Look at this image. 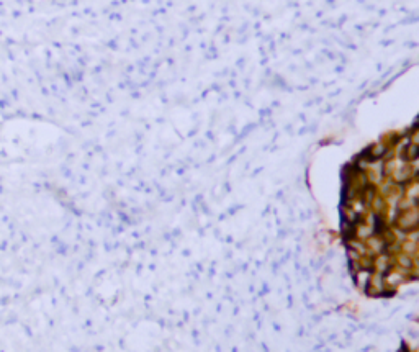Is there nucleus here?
<instances>
[{
    "label": "nucleus",
    "instance_id": "obj_2",
    "mask_svg": "<svg viewBox=\"0 0 419 352\" xmlns=\"http://www.w3.org/2000/svg\"><path fill=\"white\" fill-rule=\"evenodd\" d=\"M398 156L404 164L417 161L419 159V145H416V143H412V141L404 143V145H401V148H399Z\"/></svg>",
    "mask_w": 419,
    "mask_h": 352
},
{
    "label": "nucleus",
    "instance_id": "obj_4",
    "mask_svg": "<svg viewBox=\"0 0 419 352\" xmlns=\"http://www.w3.org/2000/svg\"><path fill=\"white\" fill-rule=\"evenodd\" d=\"M412 180H414V182H419V169H417V171L412 172Z\"/></svg>",
    "mask_w": 419,
    "mask_h": 352
},
{
    "label": "nucleus",
    "instance_id": "obj_3",
    "mask_svg": "<svg viewBox=\"0 0 419 352\" xmlns=\"http://www.w3.org/2000/svg\"><path fill=\"white\" fill-rule=\"evenodd\" d=\"M398 264L404 267V269H412V259L409 256H406V254H401V256L398 257Z\"/></svg>",
    "mask_w": 419,
    "mask_h": 352
},
{
    "label": "nucleus",
    "instance_id": "obj_1",
    "mask_svg": "<svg viewBox=\"0 0 419 352\" xmlns=\"http://www.w3.org/2000/svg\"><path fill=\"white\" fill-rule=\"evenodd\" d=\"M393 225L403 233L419 231V208L416 206H401L393 218Z\"/></svg>",
    "mask_w": 419,
    "mask_h": 352
}]
</instances>
